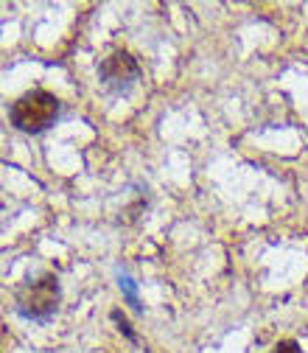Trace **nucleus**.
<instances>
[{"label": "nucleus", "instance_id": "f257e3e1", "mask_svg": "<svg viewBox=\"0 0 308 353\" xmlns=\"http://www.w3.org/2000/svg\"><path fill=\"white\" fill-rule=\"evenodd\" d=\"M62 112V104L54 93L48 90H31L25 96H20L12 110H9V121L14 129L20 132H28V135H39V132H45L48 126L57 123Z\"/></svg>", "mask_w": 308, "mask_h": 353}, {"label": "nucleus", "instance_id": "f03ea898", "mask_svg": "<svg viewBox=\"0 0 308 353\" xmlns=\"http://www.w3.org/2000/svg\"><path fill=\"white\" fill-rule=\"evenodd\" d=\"M59 278L57 275H42L37 281H28L17 289L14 294V305H17V314L25 320H37V323H45L54 317L57 305H59Z\"/></svg>", "mask_w": 308, "mask_h": 353}, {"label": "nucleus", "instance_id": "7ed1b4c3", "mask_svg": "<svg viewBox=\"0 0 308 353\" xmlns=\"http://www.w3.org/2000/svg\"><path fill=\"white\" fill-rule=\"evenodd\" d=\"M99 76L110 90H126L132 81L141 79V65L129 51H115L99 65Z\"/></svg>", "mask_w": 308, "mask_h": 353}, {"label": "nucleus", "instance_id": "20e7f679", "mask_svg": "<svg viewBox=\"0 0 308 353\" xmlns=\"http://www.w3.org/2000/svg\"><path fill=\"white\" fill-rule=\"evenodd\" d=\"M118 286H121V292H123V297H126V303L135 308V312H143V305H141V297H138V283L132 281L126 272H118Z\"/></svg>", "mask_w": 308, "mask_h": 353}, {"label": "nucleus", "instance_id": "39448f33", "mask_svg": "<svg viewBox=\"0 0 308 353\" xmlns=\"http://www.w3.org/2000/svg\"><path fill=\"white\" fill-rule=\"evenodd\" d=\"M112 320L118 323V328L123 331V336H126L129 342H138V336H135V331H132V328H129V323H126V317H123V314L118 312V308H115V312H112Z\"/></svg>", "mask_w": 308, "mask_h": 353}, {"label": "nucleus", "instance_id": "423d86ee", "mask_svg": "<svg viewBox=\"0 0 308 353\" xmlns=\"http://www.w3.org/2000/svg\"><path fill=\"white\" fill-rule=\"evenodd\" d=\"M272 353H302V350H300V345H297L294 339H280V342L272 347Z\"/></svg>", "mask_w": 308, "mask_h": 353}]
</instances>
